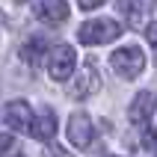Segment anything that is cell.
<instances>
[{
    "mask_svg": "<svg viewBox=\"0 0 157 157\" xmlns=\"http://www.w3.org/2000/svg\"><path fill=\"white\" fill-rule=\"evenodd\" d=\"M18 157H24V154H18Z\"/></svg>",
    "mask_w": 157,
    "mask_h": 157,
    "instance_id": "obj_19",
    "label": "cell"
},
{
    "mask_svg": "<svg viewBox=\"0 0 157 157\" xmlns=\"http://www.w3.org/2000/svg\"><path fill=\"white\" fill-rule=\"evenodd\" d=\"M122 36V27L113 18H92L86 24H80L77 30V42L80 44H110Z\"/></svg>",
    "mask_w": 157,
    "mask_h": 157,
    "instance_id": "obj_2",
    "label": "cell"
},
{
    "mask_svg": "<svg viewBox=\"0 0 157 157\" xmlns=\"http://www.w3.org/2000/svg\"><path fill=\"white\" fill-rule=\"evenodd\" d=\"M154 157H157V151H154Z\"/></svg>",
    "mask_w": 157,
    "mask_h": 157,
    "instance_id": "obj_20",
    "label": "cell"
},
{
    "mask_svg": "<svg viewBox=\"0 0 157 157\" xmlns=\"http://www.w3.org/2000/svg\"><path fill=\"white\" fill-rule=\"evenodd\" d=\"M98 89H101V77H98V71L92 62H86L83 68L77 71V77H71V98H89L95 95Z\"/></svg>",
    "mask_w": 157,
    "mask_h": 157,
    "instance_id": "obj_5",
    "label": "cell"
},
{
    "mask_svg": "<svg viewBox=\"0 0 157 157\" xmlns=\"http://www.w3.org/2000/svg\"><path fill=\"white\" fill-rule=\"evenodd\" d=\"M33 15L39 21H44V24H62L68 18V3L65 0H39Z\"/></svg>",
    "mask_w": 157,
    "mask_h": 157,
    "instance_id": "obj_9",
    "label": "cell"
},
{
    "mask_svg": "<svg viewBox=\"0 0 157 157\" xmlns=\"http://www.w3.org/2000/svg\"><path fill=\"white\" fill-rule=\"evenodd\" d=\"M15 3H27V0H15Z\"/></svg>",
    "mask_w": 157,
    "mask_h": 157,
    "instance_id": "obj_17",
    "label": "cell"
},
{
    "mask_svg": "<svg viewBox=\"0 0 157 157\" xmlns=\"http://www.w3.org/2000/svg\"><path fill=\"white\" fill-rule=\"evenodd\" d=\"M44 51H48V39H42V36H33V39H27L24 44H21V59L27 62V65H39L44 56Z\"/></svg>",
    "mask_w": 157,
    "mask_h": 157,
    "instance_id": "obj_11",
    "label": "cell"
},
{
    "mask_svg": "<svg viewBox=\"0 0 157 157\" xmlns=\"http://www.w3.org/2000/svg\"><path fill=\"white\" fill-rule=\"evenodd\" d=\"M3 122L12 128V131H30V122H33V110L27 101H9L3 107Z\"/></svg>",
    "mask_w": 157,
    "mask_h": 157,
    "instance_id": "obj_8",
    "label": "cell"
},
{
    "mask_svg": "<svg viewBox=\"0 0 157 157\" xmlns=\"http://www.w3.org/2000/svg\"><path fill=\"white\" fill-rule=\"evenodd\" d=\"M110 68H113L122 80L140 77L142 68H145V53H142V48H136V44H124V48L113 51V53H110Z\"/></svg>",
    "mask_w": 157,
    "mask_h": 157,
    "instance_id": "obj_1",
    "label": "cell"
},
{
    "mask_svg": "<svg viewBox=\"0 0 157 157\" xmlns=\"http://www.w3.org/2000/svg\"><path fill=\"white\" fill-rule=\"evenodd\" d=\"M145 39H148V42L157 48V21H151V24L145 27Z\"/></svg>",
    "mask_w": 157,
    "mask_h": 157,
    "instance_id": "obj_13",
    "label": "cell"
},
{
    "mask_svg": "<svg viewBox=\"0 0 157 157\" xmlns=\"http://www.w3.org/2000/svg\"><path fill=\"white\" fill-rule=\"evenodd\" d=\"M74 68H77V53H74L71 44H56L48 53V74H51V80H56V83L71 80Z\"/></svg>",
    "mask_w": 157,
    "mask_h": 157,
    "instance_id": "obj_3",
    "label": "cell"
},
{
    "mask_svg": "<svg viewBox=\"0 0 157 157\" xmlns=\"http://www.w3.org/2000/svg\"><path fill=\"white\" fill-rule=\"evenodd\" d=\"M154 110H157V95L145 89V92H136V95H133L131 107H128V119L142 128V124H148V119L154 116Z\"/></svg>",
    "mask_w": 157,
    "mask_h": 157,
    "instance_id": "obj_6",
    "label": "cell"
},
{
    "mask_svg": "<svg viewBox=\"0 0 157 157\" xmlns=\"http://www.w3.org/2000/svg\"><path fill=\"white\" fill-rule=\"evenodd\" d=\"M142 140H145V145H148V148H151V145L157 148V131H148L145 136H142Z\"/></svg>",
    "mask_w": 157,
    "mask_h": 157,
    "instance_id": "obj_16",
    "label": "cell"
},
{
    "mask_svg": "<svg viewBox=\"0 0 157 157\" xmlns=\"http://www.w3.org/2000/svg\"><path fill=\"white\" fill-rule=\"evenodd\" d=\"M27 133H33V140H39V142H51L53 136H56V116H53L51 107H42V110L33 116Z\"/></svg>",
    "mask_w": 157,
    "mask_h": 157,
    "instance_id": "obj_7",
    "label": "cell"
},
{
    "mask_svg": "<svg viewBox=\"0 0 157 157\" xmlns=\"http://www.w3.org/2000/svg\"><path fill=\"white\" fill-rule=\"evenodd\" d=\"M107 157H116V154H107Z\"/></svg>",
    "mask_w": 157,
    "mask_h": 157,
    "instance_id": "obj_18",
    "label": "cell"
},
{
    "mask_svg": "<svg viewBox=\"0 0 157 157\" xmlns=\"http://www.w3.org/2000/svg\"><path fill=\"white\" fill-rule=\"evenodd\" d=\"M48 157H71V154L65 148H59V145H51V148H48Z\"/></svg>",
    "mask_w": 157,
    "mask_h": 157,
    "instance_id": "obj_15",
    "label": "cell"
},
{
    "mask_svg": "<svg viewBox=\"0 0 157 157\" xmlns=\"http://www.w3.org/2000/svg\"><path fill=\"white\" fill-rule=\"evenodd\" d=\"M151 6H154V0H119V12L124 15V21L131 27H142Z\"/></svg>",
    "mask_w": 157,
    "mask_h": 157,
    "instance_id": "obj_10",
    "label": "cell"
},
{
    "mask_svg": "<svg viewBox=\"0 0 157 157\" xmlns=\"http://www.w3.org/2000/svg\"><path fill=\"white\" fill-rule=\"evenodd\" d=\"M80 3V9H86V12H92V9H98V6H104V0H77Z\"/></svg>",
    "mask_w": 157,
    "mask_h": 157,
    "instance_id": "obj_14",
    "label": "cell"
},
{
    "mask_svg": "<svg viewBox=\"0 0 157 157\" xmlns=\"http://www.w3.org/2000/svg\"><path fill=\"white\" fill-rule=\"evenodd\" d=\"M12 145H15V140H12V133H0V157L6 154V151L12 148Z\"/></svg>",
    "mask_w": 157,
    "mask_h": 157,
    "instance_id": "obj_12",
    "label": "cell"
},
{
    "mask_svg": "<svg viewBox=\"0 0 157 157\" xmlns=\"http://www.w3.org/2000/svg\"><path fill=\"white\" fill-rule=\"evenodd\" d=\"M65 133H68V142L74 148H89L95 142V124L86 113H71L68 124H65Z\"/></svg>",
    "mask_w": 157,
    "mask_h": 157,
    "instance_id": "obj_4",
    "label": "cell"
}]
</instances>
